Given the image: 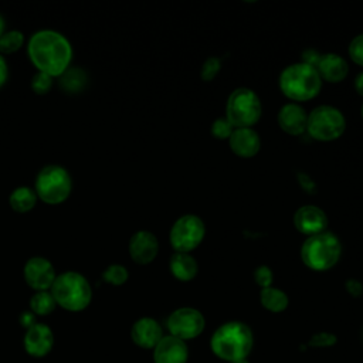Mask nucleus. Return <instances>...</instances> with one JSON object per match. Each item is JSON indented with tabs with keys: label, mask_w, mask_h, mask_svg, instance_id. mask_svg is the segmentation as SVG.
Returning a JSON list of instances; mask_svg holds the SVG:
<instances>
[{
	"label": "nucleus",
	"mask_w": 363,
	"mask_h": 363,
	"mask_svg": "<svg viewBox=\"0 0 363 363\" xmlns=\"http://www.w3.org/2000/svg\"><path fill=\"white\" fill-rule=\"evenodd\" d=\"M362 116H363V105H362Z\"/></svg>",
	"instance_id": "nucleus-39"
},
{
	"label": "nucleus",
	"mask_w": 363,
	"mask_h": 363,
	"mask_svg": "<svg viewBox=\"0 0 363 363\" xmlns=\"http://www.w3.org/2000/svg\"><path fill=\"white\" fill-rule=\"evenodd\" d=\"M234 128L231 126V123L224 119V118H220V119H216L213 126H211V133L214 135V138L217 139H228L233 133Z\"/></svg>",
	"instance_id": "nucleus-29"
},
{
	"label": "nucleus",
	"mask_w": 363,
	"mask_h": 363,
	"mask_svg": "<svg viewBox=\"0 0 363 363\" xmlns=\"http://www.w3.org/2000/svg\"><path fill=\"white\" fill-rule=\"evenodd\" d=\"M221 68V61L217 57H208L201 68V78L204 81H211L220 71Z\"/></svg>",
	"instance_id": "nucleus-28"
},
{
	"label": "nucleus",
	"mask_w": 363,
	"mask_h": 363,
	"mask_svg": "<svg viewBox=\"0 0 363 363\" xmlns=\"http://www.w3.org/2000/svg\"><path fill=\"white\" fill-rule=\"evenodd\" d=\"M37 203V194L31 187L21 186L11 191L9 197V204L16 213H27L34 208Z\"/></svg>",
	"instance_id": "nucleus-21"
},
{
	"label": "nucleus",
	"mask_w": 363,
	"mask_h": 363,
	"mask_svg": "<svg viewBox=\"0 0 363 363\" xmlns=\"http://www.w3.org/2000/svg\"><path fill=\"white\" fill-rule=\"evenodd\" d=\"M204 223L194 214H186L176 220L170 230V244L176 252L194 250L204 238Z\"/></svg>",
	"instance_id": "nucleus-9"
},
{
	"label": "nucleus",
	"mask_w": 363,
	"mask_h": 363,
	"mask_svg": "<svg viewBox=\"0 0 363 363\" xmlns=\"http://www.w3.org/2000/svg\"><path fill=\"white\" fill-rule=\"evenodd\" d=\"M167 329L180 340L194 339L204 329V318L197 309L179 308L167 318Z\"/></svg>",
	"instance_id": "nucleus-10"
},
{
	"label": "nucleus",
	"mask_w": 363,
	"mask_h": 363,
	"mask_svg": "<svg viewBox=\"0 0 363 363\" xmlns=\"http://www.w3.org/2000/svg\"><path fill=\"white\" fill-rule=\"evenodd\" d=\"M72 182L69 173L58 166L48 164L43 167L35 177V194L47 204H60L65 201L71 193Z\"/></svg>",
	"instance_id": "nucleus-6"
},
{
	"label": "nucleus",
	"mask_w": 363,
	"mask_h": 363,
	"mask_svg": "<svg viewBox=\"0 0 363 363\" xmlns=\"http://www.w3.org/2000/svg\"><path fill=\"white\" fill-rule=\"evenodd\" d=\"M130 337L133 343L142 349H155V346L163 337V332L155 319L140 318L133 323L130 329Z\"/></svg>",
	"instance_id": "nucleus-16"
},
{
	"label": "nucleus",
	"mask_w": 363,
	"mask_h": 363,
	"mask_svg": "<svg viewBox=\"0 0 363 363\" xmlns=\"http://www.w3.org/2000/svg\"><path fill=\"white\" fill-rule=\"evenodd\" d=\"M261 118V102L248 88H237L227 101L225 119L233 128H251Z\"/></svg>",
	"instance_id": "nucleus-7"
},
{
	"label": "nucleus",
	"mask_w": 363,
	"mask_h": 363,
	"mask_svg": "<svg viewBox=\"0 0 363 363\" xmlns=\"http://www.w3.org/2000/svg\"><path fill=\"white\" fill-rule=\"evenodd\" d=\"M231 363H250L247 359H244V360H237V362H231Z\"/></svg>",
	"instance_id": "nucleus-38"
},
{
	"label": "nucleus",
	"mask_w": 363,
	"mask_h": 363,
	"mask_svg": "<svg viewBox=\"0 0 363 363\" xmlns=\"http://www.w3.org/2000/svg\"><path fill=\"white\" fill-rule=\"evenodd\" d=\"M24 44V35L18 30L6 31L0 37V52L1 54H13L18 51Z\"/></svg>",
	"instance_id": "nucleus-25"
},
{
	"label": "nucleus",
	"mask_w": 363,
	"mask_h": 363,
	"mask_svg": "<svg viewBox=\"0 0 363 363\" xmlns=\"http://www.w3.org/2000/svg\"><path fill=\"white\" fill-rule=\"evenodd\" d=\"M345 286L352 296H360L363 294V285L357 279H347Z\"/></svg>",
	"instance_id": "nucleus-33"
},
{
	"label": "nucleus",
	"mask_w": 363,
	"mask_h": 363,
	"mask_svg": "<svg viewBox=\"0 0 363 363\" xmlns=\"http://www.w3.org/2000/svg\"><path fill=\"white\" fill-rule=\"evenodd\" d=\"M6 33V21H4V17L0 14V37Z\"/></svg>",
	"instance_id": "nucleus-37"
},
{
	"label": "nucleus",
	"mask_w": 363,
	"mask_h": 363,
	"mask_svg": "<svg viewBox=\"0 0 363 363\" xmlns=\"http://www.w3.org/2000/svg\"><path fill=\"white\" fill-rule=\"evenodd\" d=\"M294 223L298 231L306 235H315L323 233L328 225V218L323 210L315 206H303L296 210Z\"/></svg>",
	"instance_id": "nucleus-15"
},
{
	"label": "nucleus",
	"mask_w": 363,
	"mask_h": 363,
	"mask_svg": "<svg viewBox=\"0 0 363 363\" xmlns=\"http://www.w3.org/2000/svg\"><path fill=\"white\" fill-rule=\"evenodd\" d=\"M23 346L31 357H45L54 346V333L45 323H34L28 328L23 337Z\"/></svg>",
	"instance_id": "nucleus-12"
},
{
	"label": "nucleus",
	"mask_w": 363,
	"mask_h": 363,
	"mask_svg": "<svg viewBox=\"0 0 363 363\" xmlns=\"http://www.w3.org/2000/svg\"><path fill=\"white\" fill-rule=\"evenodd\" d=\"M278 123L284 132L296 136L306 130L308 115L301 105L286 104L278 113Z\"/></svg>",
	"instance_id": "nucleus-18"
},
{
	"label": "nucleus",
	"mask_w": 363,
	"mask_h": 363,
	"mask_svg": "<svg viewBox=\"0 0 363 363\" xmlns=\"http://www.w3.org/2000/svg\"><path fill=\"white\" fill-rule=\"evenodd\" d=\"M231 150L240 157H252L261 147L258 133L251 128H237L228 138Z\"/></svg>",
	"instance_id": "nucleus-17"
},
{
	"label": "nucleus",
	"mask_w": 363,
	"mask_h": 363,
	"mask_svg": "<svg viewBox=\"0 0 363 363\" xmlns=\"http://www.w3.org/2000/svg\"><path fill=\"white\" fill-rule=\"evenodd\" d=\"M52 84H54L52 77L40 71H37L31 78V89L38 95L48 94L52 88Z\"/></svg>",
	"instance_id": "nucleus-27"
},
{
	"label": "nucleus",
	"mask_w": 363,
	"mask_h": 363,
	"mask_svg": "<svg viewBox=\"0 0 363 363\" xmlns=\"http://www.w3.org/2000/svg\"><path fill=\"white\" fill-rule=\"evenodd\" d=\"M346 128V121L342 112L329 105L316 106L308 115L306 130L316 140H333L342 136Z\"/></svg>",
	"instance_id": "nucleus-8"
},
{
	"label": "nucleus",
	"mask_w": 363,
	"mask_h": 363,
	"mask_svg": "<svg viewBox=\"0 0 363 363\" xmlns=\"http://www.w3.org/2000/svg\"><path fill=\"white\" fill-rule=\"evenodd\" d=\"M354 89L359 95L363 96V72L357 74V77L354 78Z\"/></svg>",
	"instance_id": "nucleus-36"
},
{
	"label": "nucleus",
	"mask_w": 363,
	"mask_h": 363,
	"mask_svg": "<svg viewBox=\"0 0 363 363\" xmlns=\"http://www.w3.org/2000/svg\"><path fill=\"white\" fill-rule=\"evenodd\" d=\"M189 350L184 340H180L172 335L163 336L153 349L155 363H186Z\"/></svg>",
	"instance_id": "nucleus-14"
},
{
	"label": "nucleus",
	"mask_w": 363,
	"mask_h": 363,
	"mask_svg": "<svg viewBox=\"0 0 363 363\" xmlns=\"http://www.w3.org/2000/svg\"><path fill=\"white\" fill-rule=\"evenodd\" d=\"M349 55L350 58L363 67V34L354 37L349 44Z\"/></svg>",
	"instance_id": "nucleus-30"
},
{
	"label": "nucleus",
	"mask_w": 363,
	"mask_h": 363,
	"mask_svg": "<svg viewBox=\"0 0 363 363\" xmlns=\"http://www.w3.org/2000/svg\"><path fill=\"white\" fill-rule=\"evenodd\" d=\"M128 269L119 264H112L102 272V279L115 286L123 285L128 281Z\"/></svg>",
	"instance_id": "nucleus-26"
},
{
	"label": "nucleus",
	"mask_w": 363,
	"mask_h": 363,
	"mask_svg": "<svg viewBox=\"0 0 363 363\" xmlns=\"http://www.w3.org/2000/svg\"><path fill=\"white\" fill-rule=\"evenodd\" d=\"M159 251L157 238L149 231H138L129 241L130 258L140 265L150 264Z\"/></svg>",
	"instance_id": "nucleus-13"
},
{
	"label": "nucleus",
	"mask_w": 363,
	"mask_h": 363,
	"mask_svg": "<svg viewBox=\"0 0 363 363\" xmlns=\"http://www.w3.org/2000/svg\"><path fill=\"white\" fill-rule=\"evenodd\" d=\"M23 275L26 284L35 292L50 291L57 278L52 264L43 257L30 258L24 265Z\"/></svg>",
	"instance_id": "nucleus-11"
},
{
	"label": "nucleus",
	"mask_w": 363,
	"mask_h": 363,
	"mask_svg": "<svg viewBox=\"0 0 363 363\" xmlns=\"http://www.w3.org/2000/svg\"><path fill=\"white\" fill-rule=\"evenodd\" d=\"M50 292L55 303L69 312L84 311L92 301V288L88 279L75 271L57 275Z\"/></svg>",
	"instance_id": "nucleus-3"
},
{
	"label": "nucleus",
	"mask_w": 363,
	"mask_h": 363,
	"mask_svg": "<svg viewBox=\"0 0 363 363\" xmlns=\"http://www.w3.org/2000/svg\"><path fill=\"white\" fill-rule=\"evenodd\" d=\"M316 71L320 79L328 82H340L347 75V62L337 54L320 55Z\"/></svg>",
	"instance_id": "nucleus-19"
},
{
	"label": "nucleus",
	"mask_w": 363,
	"mask_h": 363,
	"mask_svg": "<svg viewBox=\"0 0 363 363\" xmlns=\"http://www.w3.org/2000/svg\"><path fill=\"white\" fill-rule=\"evenodd\" d=\"M336 343V336L328 332H319L316 335L312 336L309 345L315 346V347H328Z\"/></svg>",
	"instance_id": "nucleus-31"
},
{
	"label": "nucleus",
	"mask_w": 363,
	"mask_h": 363,
	"mask_svg": "<svg viewBox=\"0 0 363 363\" xmlns=\"http://www.w3.org/2000/svg\"><path fill=\"white\" fill-rule=\"evenodd\" d=\"M279 86L285 96L294 101H309L315 98L322 86L316 68L298 62L286 67L279 75Z\"/></svg>",
	"instance_id": "nucleus-4"
},
{
	"label": "nucleus",
	"mask_w": 363,
	"mask_h": 363,
	"mask_svg": "<svg viewBox=\"0 0 363 363\" xmlns=\"http://www.w3.org/2000/svg\"><path fill=\"white\" fill-rule=\"evenodd\" d=\"M210 346L223 360H244L252 349V332L242 322H227L213 333Z\"/></svg>",
	"instance_id": "nucleus-2"
},
{
	"label": "nucleus",
	"mask_w": 363,
	"mask_h": 363,
	"mask_svg": "<svg viewBox=\"0 0 363 363\" xmlns=\"http://www.w3.org/2000/svg\"><path fill=\"white\" fill-rule=\"evenodd\" d=\"M342 244L339 238L328 231L311 235L301 248L303 264L315 271L332 268L340 258Z\"/></svg>",
	"instance_id": "nucleus-5"
},
{
	"label": "nucleus",
	"mask_w": 363,
	"mask_h": 363,
	"mask_svg": "<svg viewBox=\"0 0 363 363\" xmlns=\"http://www.w3.org/2000/svg\"><path fill=\"white\" fill-rule=\"evenodd\" d=\"M86 81L85 72L79 68H68L61 75V86L67 92H78L84 88Z\"/></svg>",
	"instance_id": "nucleus-24"
},
{
	"label": "nucleus",
	"mask_w": 363,
	"mask_h": 363,
	"mask_svg": "<svg viewBox=\"0 0 363 363\" xmlns=\"http://www.w3.org/2000/svg\"><path fill=\"white\" fill-rule=\"evenodd\" d=\"M7 78H9V67L6 60L0 55V88L6 84Z\"/></svg>",
	"instance_id": "nucleus-35"
},
{
	"label": "nucleus",
	"mask_w": 363,
	"mask_h": 363,
	"mask_svg": "<svg viewBox=\"0 0 363 363\" xmlns=\"http://www.w3.org/2000/svg\"><path fill=\"white\" fill-rule=\"evenodd\" d=\"M55 306H57L55 299L50 291H37L30 298V311L34 315H38V316L50 315L55 309Z\"/></svg>",
	"instance_id": "nucleus-23"
},
{
	"label": "nucleus",
	"mask_w": 363,
	"mask_h": 363,
	"mask_svg": "<svg viewBox=\"0 0 363 363\" xmlns=\"http://www.w3.org/2000/svg\"><path fill=\"white\" fill-rule=\"evenodd\" d=\"M261 303L271 312H282L288 306V296L284 291L277 288H262L259 294Z\"/></svg>",
	"instance_id": "nucleus-22"
},
{
	"label": "nucleus",
	"mask_w": 363,
	"mask_h": 363,
	"mask_svg": "<svg viewBox=\"0 0 363 363\" xmlns=\"http://www.w3.org/2000/svg\"><path fill=\"white\" fill-rule=\"evenodd\" d=\"M254 278L259 286L268 288L272 282V272L267 265H261L254 271Z\"/></svg>",
	"instance_id": "nucleus-32"
},
{
	"label": "nucleus",
	"mask_w": 363,
	"mask_h": 363,
	"mask_svg": "<svg viewBox=\"0 0 363 363\" xmlns=\"http://www.w3.org/2000/svg\"><path fill=\"white\" fill-rule=\"evenodd\" d=\"M27 54L40 72L54 78L61 77L69 68L72 47L61 33L54 30H40L30 37Z\"/></svg>",
	"instance_id": "nucleus-1"
},
{
	"label": "nucleus",
	"mask_w": 363,
	"mask_h": 363,
	"mask_svg": "<svg viewBox=\"0 0 363 363\" xmlns=\"http://www.w3.org/2000/svg\"><path fill=\"white\" fill-rule=\"evenodd\" d=\"M20 325L23 326V328H26V330L28 329V328H31L34 323H37L35 322V315L31 312V311H24L21 315H20Z\"/></svg>",
	"instance_id": "nucleus-34"
},
{
	"label": "nucleus",
	"mask_w": 363,
	"mask_h": 363,
	"mask_svg": "<svg viewBox=\"0 0 363 363\" xmlns=\"http://www.w3.org/2000/svg\"><path fill=\"white\" fill-rule=\"evenodd\" d=\"M170 271L180 281H190L199 272L196 259L189 252H174L170 258Z\"/></svg>",
	"instance_id": "nucleus-20"
}]
</instances>
